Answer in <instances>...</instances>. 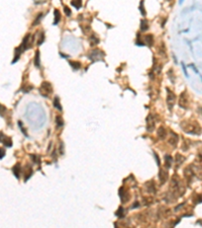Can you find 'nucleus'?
<instances>
[{
	"label": "nucleus",
	"instance_id": "473e14b6",
	"mask_svg": "<svg viewBox=\"0 0 202 228\" xmlns=\"http://www.w3.org/2000/svg\"><path fill=\"white\" fill-rule=\"evenodd\" d=\"M140 12H142L143 16H146V10H145V7H143V0H142V1H140Z\"/></svg>",
	"mask_w": 202,
	"mask_h": 228
},
{
	"label": "nucleus",
	"instance_id": "f257e3e1",
	"mask_svg": "<svg viewBox=\"0 0 202 228\" xmlns=\"http://www.w3.org/2000/svg\"><path fill=\"white\" fill-rule=\"evenodd\" d=\"M181 127L184 132L191 135H200L201 134V128L195 121H185L181 124Z\"/></svg>",
	"mask_w": 202,
	"mask_h": 228
},
{
	"label": "nucleus",
	"instance_id": "f8f14e48",
	"mask_svg": "<svg viewBox=\"0 0 202 228\" xmlns=\"http://www.w3.org/2000/svg\"><path fill=\"white\" fill-rule=\"evenodd\" d=\"M170 134H171V137H170V139H169V144H171L174 148H176L177 144H178V141H179V136L172 131L170 132Z\"/></svg>",
	"mask_w": 202,
	"mask_h": 228
},
{
	"label": "nucleus",
	"instance_id": "6ab92c4d",
	"mask_svg": "<svg viewBox=\"0 0 202 228\" xmlns=\"http://www.w3.org/2000/svg\"><path fill=\"white\" fill-rule=\"evenodd\" d=\"M173 159L174 158L171 156V155H169V154H165V166L167 168H170L171 166H172V164H173Z\"/></svg>",
	"mask_w": 202,
	"mask_h": 228
},
{
	"label": "nucleus",
	"instance_id": "f3484780",
	"mask_svg": "<svg viewBox=\"0 0 202 228\" xmlns=\"http://www.w3.org/2000/svg\"><path fill=\"white\" fill-rule=\"evenodd\" d=\"M173 161H175L176 166H177V167H179V166L181 165L182 163H183L184 161H185V157H184L182 154L177 153V154L175 155V159H173Z\"/></svg>",
	"mask_w": 202,
	"mask_h": 228
},
{
	"label": "nucleus",
	"instance_id": "b1692460",
	"mask_svg": "<svg viewBox=\"0 0 202 228\" xmlns=\"http://www.w3.org/2000/svg\"><path fill=\"white\" fill-rule=\"evenodd\" d=\"M54 14H55V20H54V26H57L59 23V21L61 20V12L58 9L54 10Z\"/></svg>",
	"mask_w": 202,
	"mask_h": 228
},
{
	"label": "nucleus",
	"instance_id": "ddd939ff",
	"mask_svg": "<svg viewBox=\"0 0 202 228\" xmlns=\"http://www.w3.org/2000/svg\"><path fill=\"white\" fill-rule=\"evenodd\" d=\"M157 136L160 140H164V139H166V137H167V130H166V128L163 126L158 128Z\"/></svg>",
	"mask_w": 202,
	"mask_h": 228
},
{
	"label": "nucleus",
	"instance_id": "49530a36",
	"mask_svg": "<svg viewBox=\"0 0 202 228\" xmlns=\"http://www.w3.org/2000/svg\"><path fill=\"white\" fill-rule=\"evenodd\" d=\"M183 1H184V0H180V3H182Z\"/></svg>",
	"mask_w": 202,
	"mask_h": 228
},
{
	"label": "nucleus",
	"instance_id": "c756f323",
	"mask_svg": "<svg viewBox=\"0 0 202 228\" xmlns=\"http://www.w3.org/2000/svg\"><path fill=\"white\" fill-rule=\"evenodd\" d=\"M30 158L34 160L35 163H38V165L41 164V157L37 154H30Z\"/></svg>",
	"mask_w": 202,
	"mask_h": 228
},
{
	"label": "nucleus",
	"instance_id": "5701e85b",
	"mask_svg": "<svg viewBox=\"0 0 202 228\" xmlns=\"http://www.w3.org/2000/svg\"><path fill=\"white\" fill-rule=\"evenodd\" d=\"M69 64H70L71 67L73 68L74 70H79V69L82 67L81 63L77 62V61H69Z\"/></svg>",
	"mask_w": 202,
	"mask_h": 228
},
{
	"label": "nucleus",
	"instance_id": "37998d69",
	"mask_svg": "<svg viewBox=\"0 0 202 228\" xmlns=\"http://www.w3.org/2000/svg\"><path fill=\"white\" fill-rule=\"evenodd\" d=\"M184 205H185V204H184V203H183V204H180L179 206H177V207L175 208V211H176V212H177V211H178V210L180 209V208H182V207H183Z\"/></svg>",
	"mask_w": 202,
	"mask_h": 228
},
{
	"label": "nucleus",
	"instance_id": "2eb2a0df",
	"mask_svg": "<svg viewBox=\"0 0 202 228\" xmlns=\"http://www.w3.org/2000/svg\"><path fill=\"white\" fill-rule=\"evenodd\" d=\"M168 171L164 170V169H160L159 171V180L161 182V185H164V183L167 182L168 180Z\"/></svg>",
	"mask_w": 202,
	"mask_h": 228
},
{
	"label": "nucleus",
	"instance_id": "a211bd4d",
	"mask_svg": "<svg viewBox=\"0 0 202 228\" xmlns=\"http://www.w3.org/2000/svg\"><path fill=\"white\" fill-rule=\"evenodd\" d=\"M23 172H24V182H27V180L29 179L30 176H32V166L30 165H26V169L23 170Z\"/></svg>",
	"mask_w": 202,
	"mask_h": 228
},
{
	"label": "nucleus",
	"instance_id": "79ce46f5",
	"mask_svg": "<svg viewBox=\"0 0 202 228\" xmlns=\"http://www.w3.org/2000/svg\"><path fill=\"white\" fill-rule=\"evenodd\" d=\"M189 67H191V68H193V69H194V71L196 72V73H199V71L197 70V69H196V67H195V66H194V64H190V65H189Z\"/></svg>",
	"mask_w": 202,
	"mask_h": 228
},
{
	"label": "nucleus",
	"instance_id": "a878e982",
	"mask_svg": "<svg viewBox=\"0 0 202 228\" xmlns=\"http://www.w3.org/2000/svg\"><path fill=\"white\" fill-rule=\"evenodd\" d=\"M115 215L117 216L118 218H123V217L125 216V209H124L123 207H119L118 210L115 212Z\"/></svg>",
	"mask_w": 202,
	"mask_h": 228
},
{
	"label": "nucleus",
	"instance_id": "9d476101",
	"mask_svg": "<svg viewBox=\"0 0 202 228\" xmlns=\"http://www.w3.org/2000/svg\"><path fill=\"white\" fill-rule=\"evenodd\" d=\"M32 38V36H30V34H27L26 37L23 38V44H21V48H23V51H26V50H29L30 47H32V43H34V39H30Z\"/></svg>",
	"mask_w": 202,
	"mask_h": 228
},
{
	"label": "nucleus",
	"instance_id": "0eeeda50",
	"mask_svg": "<svg viewBox=\"0 0 202 228\" xmlns=\"http://www.w3.org/2000/svg\"><path fill=\"white\" fill-rule=\"evenodd\" d=\"M179 105H180V108H184V110H187V108H189V96H188L187 90L183 91V92L180 94Z\"/></svg>",
	"mask_w": 202,
	"mask_h": 228
},
{
	"label": "nucleus",
	"instance_id": "412c9836",
	"mask_svg": "<svg viewBox=\"0 0 202 228\" xmlns=\"http://www.w3.org/2000/svg\"><path fill=\"white\" fill-rule=\"evenodd\" d=\"M149 21L146 19H142L140 20V30L142 32H146L149 30Z\"/></svg>",
	"mask_w": 202,
	"mask_h": 228
},
{
	"label": "nucleus",
	"instance_id": "c85d7f7f",
	"mask_svg": "<svg viewBox=\"0 0 202 228\" xmlns=\"http://www.w3.org/2000/svg\"><path fill=\"white\" fill-rule=\"evenodd\" d=\"M56 124H57V128H61L64 126V120L61 116L56 117Z\"/></svg>",
	"mask_w": 202,
	"mask_h": 228
},
{
	"label": "nucleus",
	"instance_id": "2f4dec72",
	"mask_svg": "<svg viewBox=\"0 0 202 228\" xmlns=\"http://www.w3.org/2000/svg\"><path fill=\"white\" fill-rule=\"evenodd\" d=\"M45 42V33L44 32H41V37L38 38V45L40 46V45H41V44Z\"/></svg>",
	"mask_w": 202,
	"mask_h": 228
},
{
	"label": "nucleus",
	"instance_id": "dca6fc26",
	"mask_svg": "<svg viewBox=\"0 0 202 228\" xmlns=\"http://www.w3.org/2000/svg\"><path fill=\"white\" fill-rule=\"evenodd\" d=\"M143 43H145V45H148L149 47H153L154 43H155V40H154V36L153 35H146L145 38H143Z\"/></svg>",
	"mask_w": 202,
	"mask_h": 228
},
{
	"label": "nucleus",
	"instance_id": "4468645a",
	"mask_svg": "<svg viewBox=\"0 0 202 228\" xmlns=\"http://www.w3.org/2000/svg\"><path fill=\"white\" fill-rule=\"evenodd\" d=\"M12 173L14 174V176L16 177L17 180H19V177H20V173L21 171H23V168H21V165L19 164V163H16V164L12 167Z\"/></svg>",
	"mask_w": 202,
	"mask_h": 228
},
{
	"label": "nucleus",
	"instance_id": "c03bdc74",
	"mask_svg": "<svg viewBox=\"0 0 202 228\" xmlns=\"http://www.w3.org/2000/svg\"><path fill=\"white\" fill-rule=\"evenodd\" d=\"M139 206H140V203H139V202H135V204H134V205H132V206H131V208H132V209H134V208H137V207H139Z\"/></svg>",
	"mask_w": 202,
	"mask_h": 228
},
{
	"label": "nucleus",
	"instance_id": "7c9ffc66",
	"mask_svg": "<svg viewBox=\"0 0 202 228\" xmlns=\"http://www.w3.org/2000/svg\"><path fill=\"white\" fill-rule=\"evenodd\" d=\"M91 44H92V45H97V44H99V39L95 34H93L92 37H91Z\"/></svg>",
	"mask_w": 202,
	"mask_h": 228
},
{
	"label": "nucleus",
	"instance_id": "7ed1b4c3",
	"mask_svg": "<svg viewBox=\"0 0 202 228\" xmlns=\"http://www.w3.org/2000/svg\"><path fill=\"white\" fill-rule=\"evenodd\" d=\"M105 57V53L103 51H101L100 49H93L92 51L90 52V54L88 55V58L93 61V62H96V61H103Z\"/></svg>",
	"mask_w": 202,
	"mask_h": 228
},
{
	"label": "nucleus",
	"instance_id": "58836bf2",
	"mask_svg": "<svg viewBox=\"0 0 202 228\" xmlns=\"http://www.w3.org/2000/svg\"><path fill=\"white\" fill-rule=\"evenodd\" d=\"M154 156H155V158H156L158 166H160V165H161V161H160V158H159V156H158V154L156 153V152H154Z\"/></svg>",
	"mask_w": 202,
	"mask_h": 228
},
{
	"label": "nucleus",
	"instance_id": "cd10ccee",
	"mask_svg": "<svg viewBox=\"0 0 202 228\" xmlns=\"http://www.w3.org/2000/svg\"><path fill=\"white\" fill-rule=\"evenodd\" d=\"M54 107L58 108L59 111H62V105H61V104H60V98L58 96H56L54 98Z\"/></svg>",
	"mask_w": 202,
	"mask_h": 228
},
{
	"label": "nucleus",
	"instance_id": "e433bc0d",
	"mask_svg": "<svg viewBox=\"0 0 202 228\" xmlns=\"http://www.w3.org/2000/svg\"><path fill=\"white\" fill-rule=\"evenodd\" d=\"M201 203V196L200 194H196V200L194 201V204L197 205V204H200Z\"/></svg>",
	"mask_w": 202,
	"mask_h": 228
},
{
	"label": "nucleus",
	"instance_id": "c9c22d12",
	"mask_svg": "<svg viewBox=\"0 0 202 228\" xmlns=\"http://www.w3.org/2000/svg\"><path fill=\"white\" fill-rule=\"evenodd\" d=\"M64 11H65L66 15H67V16H70V15L72 14L71 9H70V8H69L68 6H64Z\"/></svg>",
	"mask_w": 202,
	"mask_h": 228
},
{
	"label": "nucleus",
	"instance_id": "20e7f679",
	"mask_svg": "<svg viewBox=\"0 0 202 228\" xmlns=\"http://www.w3.org/2000/svg\"><path fill=\"white\" fill-rule=\"evenodd\" d=\"M158 120V117L153 114H150L146 117V131L152 133L156 129V123Z\"/></svg>",
	"mask_w": 202,
	"mask_h": 228
},
{
	"label": "nucleus",
	"instance_id": "423d86ee",
	"mask_svg": "<svg viewBox=\"0 0 202 228\" xmlns=\"http://www.w3.org/2000/svg\"><path fill=\"white\" fill-rule=\"evenodd\" d=\"M184 176H185V177H186L188 185H191V183H192V180H194V177L196 176V172L194 169H193V165H189L185 168Z\"/></svg>",
	"mask_w": 202,
	"mask_h": 228
},
{
	"label": "nucleus",
	"instance_id": "ea45409f",
	"mask_svg": "<svg viewBox=\"0 0 202 228\" xmlns=\"http://www.w3.org/2000/svg\"><path fill=\"white\" fill-rule=\"evenodd\" d=\"M5 111H6L5 107H3L2 105H0V116H3V114L5 113Z\"/></svg>",
	"mask_w": 202,
	"mask_h": 228
},
{
	"label": "nucleus",
	"instance_id": "4c0bfd02",
	"mask_svg": "<svg viewBox=\"0 0 202 228\" xmlns=\"http://www.w3.org/2000/svg\"><path fill=\"white\" fill-rule=\"evenodd\" d=\"M4 156H5V150H4V148L0 147V159H2Z\"/></svg>",
	"mask_w": 202,
	"mask_h": 228
},
{
	"label": "nucleus",
	"instance_id": "a18cd8bd",
	"mask_svg": "<svg viewBox=\"0 0 202 228\" xmlns=\"http://www.w3.org/2000/svg\"><path fill=\"white\" fill-rule=\"evenodd\" d=\"M60 56H63V58H68V55H64L63 53H60Z\"/></svg>",
	"mask_w": 202,
	"mask_h": 228
},
{
	"label": "nucleus",
	"instance_id": "de8ad7c7",
	"mask_svg": "<svg viewBox=\"0 0 202 228\" xmlns=\"http://www.w3.org/2000/svg\"><path fill=\"white\" fill-rule=\"evenodd\" d=\"M167 1H171V0H167Z\"/></svg>",
	"mask_w": 202,
	"mask_h": 228
},
{
	"label": "nucleus",
	"instance_id": "a19ab883",
	"mask_svg": "<svg viewBox=\"0 0 202 228\" xmlns=\"http://www.w3.org/2000/svg\"><path fill=\"white\" fill-rule=\"evenodd\" d=\"M182 68H183V71H184V74H185V76H186V77H188L187 69H186V67H185V64H184V63H182Z\"/></svg>",
	"mask_w": 202,
	"mask_h": 228
},
{
	"label": "nucleus",
	"instance_id": "39448f33",
	"mask_svg": "<svg viewBox=\"0 0 202 228\" xmlns=\"http://www.w3.org/2000/svg\"><path fill=\"white\" fill-rule=\"evenodd\" d=\"M40 92L44 97H48L53 93V85L49 81H44L40 86Z\"/></svg>",
	"mask_w": 202,
	"mask_h": 228
},
{
	"label": "nucleus",
	"instance_id": "f03ea898",
	"mask_svg": "<svg viewBox=\"0 0 202 228\" xmlns=\"http://www.w3.org/2000/svg\"><path fill=\"white\" fill-rule=\"evenodd\" d=\"M171 188L173 189V195L174 194H179V196H183V194L185 193V189L183 187L181 183V180L180 177L175 174L172 177V185H171Z\"/></svg>",
	"mask_w": 202,
	"mask_h": 228
},
{
	"label": "nucleus",
	"instance_id": "1a4fd4ad",
	"mask_svg": "<svg viewBox=\"0 0 202 228\" xmlns=\"http://www.w3.org/2000/svg\"><path fill=\"white\" fill-rule=\"evenodd\" d=\"M118 194H119V198H120V201L122 202V204L124 203L128 202L129 199H131V195H129V192L125 190V188L124 187H121L119 189V192H118Z\"/></svg>",
	"mask_w": 202,
	"mask_h": 228
},
{
	"label": "nucleus",
	"instance_id": "4be33fe9",
	"mask_svg": "<svg viewBox=\"0 0 202 228\" xmlns=\"http://www.w3.org/2000/svg\"><path fill=\"white\" fill-rule=\"evenodd\" d=\"M151 185L152 186H150V183H149V182L146 183V190H148V192H150V193H156V186H155V182L154 180H152V183H151Z\"/></svg>",
	"mask_w": 202,
	"mask_h": 228
},
{
	"label": "nucleus",
	"instance_id": "72a5a7b5",
	"mask_svg": "<svg viewBox=\"0 0 202 228\" xmlns=\"http://www.w3.org/2000/svg\"><path fill=\"white\" fill-rule=\"evenodd\" d=\"M18 126L20 127V129H21V132H23V134L26 135V137H27V136H29V135H27V133L26 132V129H24V127H23V122H21V121H18Z\"/></svg>",
	"mask_w": 202,
	"mask_h": 228
},
{
	"label": "nucleus",
	"instance_id": "9b49d317",
	"mask_svg": "<svg viewBox=\"0 0 202 228\" xmlns=\"http://www.w3.org/2000/svg\"><path fill=\"white\" fill-rule=\"evenodd\" d=\"M0 142L4 144V146L6 147H11L12 146V140L10 137H8L2 132H0Z\"/></svg>",
	"mask_w": 202,
	"mask_h": 228
},
{
	"label": "nucleus",
	"instance_id": "6e6552de",
	"mask_svg": "<svg viewBox=\"0 0 202 228\" xmlns=\"http://www.w3.org/2000/svg\"><path fill=\"white\" fill-rule=\"evenodd\" d=\"M166 90H167V98H166V101H167L168 108L170 111H172V108L176 102V94L174 93L170 88H166Z\"/></svg>",
	"mask_w": 202,
	"mask_h": 228
},
{
	"label": "nucleus",
	"instance_id": "bb28decb",
	"mask_svg": "<svg viewBox=\"0 0 202 228\" xmlns=\"http://www.w3.org/2000/svg\"><path fill=\"white\" fill-rule=\"evenodd\" d=\"M71 4L73 5L76 9H80L82 7V0H72Z\"/></svg>",
	"mask_w": 202,
	"mask_h": 228
},
{
	"label": "nucleus",
	"instance_id": "f704fd0d",
	"mask_svg": "<svg viewBox=\"0 0 202 228\" xmlns=\"http://www.w3.org/2000/svg\"><path fill=\"white\" fill-rule=\"evenodd\" d=\"M43 13H40V14H38V18L37 19H35V23H34V24H32V26H37V24L38 23H40V21H41V18H43Z\"/></svg>",
	"mask_w": 202,
	"mask_h": 228
},
{
	"label": "nucleus",
	"instance_id": "393cba45",
	"mask_svg": "<svg viewBox=\"0 0 202 228\" xmlns=\"http://www.w3.org/2000/svg\"><path fill=\"white\" fill-rule=\"evenodd\" d=\"M35 66L37 68H41V58H40V51L35 52Z\"/></svg>",
	"mask_w": 202,
	"mask_h": 228
},
{
	"label": "nucleus",
	"instance_id": "aec40b11",
	"mask_svg": "<svg viewBox=\"0 0 202 228\" xmlns=\"http://www.w3.org/2000/svg\"><path fill=\"white\" fill-rule=\"evenodd\" d=\"M23 48H21V46H19L18 48H16L15 49V55H14V60L12 61V64H14V63H16L18 61V59L20 58V55H21V53H23Z\"/></svg>",
	"mask_w": 202,
	"mask_h": 228
}]
</instances>
